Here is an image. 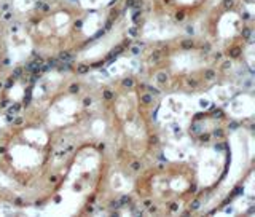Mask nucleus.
<instances>
[{
    "instance_id": "1",
    "label": "nucleus",
    "mask_w": 255,
    "mask_h": 217,
    "mask_svg": "<svg viewBox=\"0 0 255 217\" xmlns=\"http://www.w3.org/2000/svg\"><path fill=\"white\" fill-rule=\"evenodd\" d=\"M72 59H74V58H72L70 53H67V51H61L59 53V61L61 62H70Z\"/></svg>"
},
{
    "instance_id": "2",
    "label": "nucleus",
    "mask_w": 255,
    "mask_h": 217,
    "mask_svg": "<svg viewBox=\"0 0 255 217\" xmlns=\"http://www.w3.org/2000/svg\"><path fill=\"white\" fill-rule=\"evenodd\" d=\"M204 77H206L207 80H214L215 72H214V70H211V69H207V70H204Z\"/></svg>"
},
{
    "instance_id": "3",
    "label": "nucleus",
    "mask_w": 255,
    "mask_h": 217,
    "mask_svg": "<svg viewBox=\"0 0 255 217\" xmlns=\"http://www.w3.org/2000/svg\"><path fill=\"white\" fill-rule=\"evenodd\" d=\"M90 70V66H85V64H82V66L77 67V72L78 74H86V72Z\"/></svg>"
},
{
    "instance_id": "4",
    "label": "nucleus",
    "mask_w": 255,
    "mask_h": 217,
    "mask_svg": "<svg viewBox=\"0 0 255 217\" xmlns=\"http://www.w3.org/2000/svg\"><path fill=\"white\" fill-rule=\"evenodd\" d=\"M19 110H21V104L16 102V104H13V106H11V109H10V114H18Z\"/></svg>"
},
{
    "instance_id": "5",
    "label": "nucleus",
    "mask_w": 255,
    "mask_h": 217,
    "mask_svg": "<svg viewBox=\"0 0 255 217\" xmlns=\"http://www.w3.org/2000/svg\"><path fill=\"white\" fill-rule=\"evenodd\" d=\"M180 45H182V48H185V50H188V48H193V42H191V40H183Z\"/></svg>"
},
{
    "instance_id": "6",
    "label": "nucleus",
    "mask_w": 255,
    "mask_h": 217,
    "mask_svg": "<svg viewBox=\"0 0 255 217\" xmlns=\"http://www.w3.org/2000/svg\"><path fill=\"white\" fill-rule=\"evenodd\" d=\"M21 75H22V69H21V67H18V69H14V70H13L11 78H21Z\"/></svg>"
},
{
    "instance_id": "7",
    "label": "nucleus",
    "mask_w": 255,
    "mask_h": 217,
    "mask_svg": "<svg viewBox=\"0 0 255 217\" xmlns=\"http://www.w3.org/2000/svg\"><path fill=\"white\" fill-rule=\"evenodd\" d=\"M58 59H54V58H50V59H48L46 61V64H48V66H50V67H56V66H58Z\"/></svg>"
},
{
    "instance_id": "8",
    "label": "nucleus",
    "mask_w": 255,
    "mask_h": 217,
    "mask_svg": "<svg viewBox=\"0 0 255 217\" xmlns=\"http://www.w3.org/2000/svg\"><path fill=\"white\" fill-rule=\"evenodd\" d=\"M151 99H153V98H151V94H143V96H142V102H143V104H150Z\"/></svg>"
},
{
    "instance_id": "9",
    "label": "nucleus",
    "mask_w": 255,
    "mask_h": 217,
    "mask_svg": "<svg viewBox=\"0 0 255 217\" xmlns=\"http://www.w3.org/2000/svg\"><path fill=\"white\" fill-rule=\"evenodd\" d=\"M239 53H241V51H239V48H233L231 51H228V54H230V56H233V58H238Z\"/></svg>"
},
{
    "instance_id": "10",
    "label": "nucleus",
    "mask_w": 255,
    "mask_h": 217,
    "mask_svg": "<svg viewBox=\"0 0 255 217\" xmlns=\"http://www.w3.org/2000/svg\"><path fill=\"white\" fill-rule=\"evenodd\" d=\"M139 3V0H126V6L128 8H132L134 5H137Z\"/></svg>"
},
{
    "instance_id": "11",
    "label": "nucleus",
    "mask_w": 255,
    "mask_h": 217,
    "mask_svg": "<svg viewBox=\"0 0 255 217\" xmlns=\"http://www.w3.org/2000/svg\"><path fill=\"white\" fill-rule=\"evenodd\" d=\"M243 37H244V38H249V37H251V29L244 27V29H243Z\"/></svg>"
},
{
    "instance_id": "12",
    "label": "nucleus",
    "mask_w": 255,
    "mask_h": 217,
    "mask_svg": "<svg viewBox=\"0 0 255 217\" xmlns=\"http://www.w3.org/2000/svg\"><path fill=\"white\" fill-rule=\"evenodd\" d=\"M123 85H125V86H132L134 82H132L131 78H126V80H123Z\"/></svg>"
},
{
    "instance_id": "13",
    "label": "nucleus",
    "mask_w": 255,
    "mask_h": 217,
    "mask_svg": "<svg viewBox=\"0 0 255 217\" xmlns=\"http://www.w3.org/2000/svg\"><path fill=\"white\" fill-rule=\"evenodd\" d=\"M158 82H159V83H164V82H166V75H164V74H159V75H158Z\"/></svg>"
},
{
    "instance_id": "14",
    "label": "nucleus",
    "mask_w": 255,
    "mask_h": 217,
    "mask_svg": "<svg viewBox=\"0 0 255 217\" xmlns=\"http://www.w3.org/2000/svg\"><path fill=\"white\" fill-rule=\"evenodd\" d=\"M159 56H161V54H159V51H155V54H151V61H158Z\"/></svg>"
},
{
    "instance_id": "15",
    "label": "nucleus",
    "mask_w": 255,
    "mask_h": 217,
    "mask_svg": "<svg viewBox=\"0 0 255 217\" xmlns=\"http://www.w3.org/2000/svg\"><path fill=\"white\" fill-rule=\"evenodd\" d=\"M131 202V198L129 197H123L122 198V202H120V203H122V205H126V203H129Z\"/></svg>"
},
{
    "instance_id": "16",
    "label": "nucleus",
    "mask_w": 255,
    "mask_h": 217,
    "mask_svg": "<svg viewBox=\"0 0 255 217\" xmlns=\"http://www.w3.org/2000/svg\"><path fill=\"white\" fill-rule=\"evenodd\" d=\"M139 16H140V10L137 8V10H135V13H134V16H132V19H134V21H137Z\"/></svg>"
},
{
    "instance_id": "17",
    "label": "nucleus",
    "mask_w": 255,
    "mask_h": 217,
    "mask_svg": "<svg viewBox=\"0 0 255 217\" xmlns=\"http://www.w3.org/2000/svg\"><path fill=\"white\" fill-rule=\"evenodd\" d=\"M37 8H40V10H43V11H48V6L43 3H37Z\"/></svg>"
},
{
    "instance_id": "18",
    "label": "nucleus",
    "mask_w": 255,
    "mask_h": 217,
    "mask_svg": "<svg viewBox=\"0 0 255 217\" xmlns=\"http://www.w3.org/2000/svg\"><path fill=\"white\" fill-rule=\"evenodd\" d=\"M147 88H148V91H150L151 94H159V91H158V90H155L153 86H147Z\"/></svg>"
},
{
    "instance_id": "19",
    "label": "nucleus",
    "mask_w": 255,
    "mask_h": 217,
    "mask_svg": "<svg viewBox=\"0 0 255 217\" xmlns=\"http://www.w3.org/2000/svg\"><path fill=\"white\" fill-rule=\"evenodd\" d=\"M223 5H225V8H231V6H233V2H231V0H225Z\"/></svg>"
},
{
    "instance_id": "20",
    "label": "nucleus",
    "mask_w": 255,
    "mask_h": 217,
    "mask_svg": "<svg viewBox=\"0 0 255 217\" xmlns=\"http://www.w3.org/2000/svg\"><path fill=\"white\" fill-rule=\"evenodd\" d=\"M131 51H132V54H137L140 50H139V46H132V48H131Z\"/></svg>"
},
{
    "instance_id": "21",
    "label": "nucleus",
    "mask_w": 255,
    "mask_h": 217,
    "mask_svg": "<svg viewBox=\"0 0 255 217\" xmlns=\"http://www.w3.org/2000/svg\"><path fill=\"white\" fill-rule=\"evenodd\" d=\"M104 98H106V99H112V93L110 91H106V93H104Z\"/></svg>"
},
{
    "instance_id": "22",
    "label": "nucleus",
    "mask_w": 255,
    "mask_h": 217,
    "mask_svg": "<svg viewBox=\"0 0 255 217\" xmlns=\"http://www.w3.org/2000/svg\"><path fill=\"white\" fill-rule=\"evenodd\" d=\"M209 138H211V136H209V134H204V136H201V141L207 142V141H209Z\"/></svg>"
},
{
    "instance_id": "23",
    "label": "nucleus",
    "mask_w": 255,
    "mask_h": 217,
    "mask_svg": "<svg viewBox=\"0 0 255 217\" xmlns=\"http://www.w3.org/2000/svg\"><path fill=\"white\" fill-rule=\"evenodd\" d=\"M199 208V202H193V205H191V210H198Z\"/></svg>"
},
{
    "instance_id": "24",
    "label": "nucleus",
    "mask_w": 255,
    "mask_h": 217,
    "mask_svg": "<svg viewBox=\"0 0 255 217\" xmlns=\"http://www.w3.org/2000/svg\"><path fill=\"white\" fill-rule=\"evenodd\" d=\"M120 206H122V203H120V202H115L114 205H112V208H114V210H118Z\"/></svg>"
},
{
    "instance_id": "25",
    "label": "nucleus",
    "mask_w": 255,
    "mask_h": 217,
    "mask_svg": "<svg viewBox=\"0 0 255 217\" xmlns=\"http://www.w3.org/2000/svg\"><path fill=\"white\" fill-rule=\"evenodd\" d=\"M128 32H129L131 35H135V34H137V29H135V27H132V29H129V30H128Z\"/></svg>"
},
{
    "instance_id": "26",
    "label": "nucleus",
    "mask_w": 255,
    "mask_h": 217,
    "mask_svg": "<svg viewBox=\"0 0 255 217\" xmlns=\"http://www.w3.org/2000/svg\"><path fill=\"white\" fill-rule=\"evenodd\" d=\"M70 91H72V93H78V86H77V85L70 86Z\"/></svg>"
},
{
    "instance_id": "27",
    "label": "nucleus",
    "mask_w": 255,
    "mask_h": 217,
    "mask_svg": "<svg viewBox=\"0 0 255 217\" xmlns=\"http://www.w3.org/2000/svg\"><path fill=\"white\" fill-rule=\"evenodd\" d=\"M215 136H217V138H222V136H223V133L219 130V131H215Z\"/></svg>"
},
{
    "instance_id": "28",
    "label": "nucleus",
    "mask_w": 255,
    "mask_h": 217,
    "mask_svg": "<svg viewBox=\"0 0 255 217\" xmlns=\"http://www.w3.org/2000/svg\"><path fill=\"white\" fill-rule=\"evenodd\" d=\"M171 211H177V205H175V203L171 205Z\"/></svg>"
},
{
    "instance_id": "29",
    "label": "nucleus",
    "mask_w": 255,
    "mask_h": 217,
    "mask_svg": "<svg viewBox=\"0 0 255 217\" xmlns=\"http://www.w3.org/2000/svg\"><path fill=\"white\" fill-rule=\"evenodd\" d=\"M175 18H177V19H182V18H183V13H177V14H175Z\"/></svg>"
},
{
    "instance_id": "30",
    "label": "nucleus",
    "mask_w": 255,
    "mask_h": 217,
    "mask_svg": "<svg viewBox=\"0 0 255 217\" xmlns=\"http://www.w3.org/2000/svg\"><path fill=\"white\" fill-rule=\"evenodd\" d=\"M230 128H231V130H236V128H238V123H231Z\"/></svg>"
},
{
    "instance_id": "31",
    "label": "nucleus",
    "mask_w": 255,
    "mask_h": 217,
    "mask_svg": "<svg viewBox=\"0 0 255 217\" xmlns=\"http://www.w3.org/2000/svg\"><path fill=\"white\" fill-rule=\"evenodd\" d=\"M14 123H16V125H21V123H22V120H21V118H16V120H14Z\"/></svg>"
},
{
    "instance_id": "32",
    "label": "nucleus",
    "mask_w": 255,
    "mask_h": 217,
    "mask_svg": "<svg viewBox=\"0 0 255 217\" xmlns=\"http://www.w3.org/2000/svg\"><path fill=\"white\" fill-rule=\"evenodd\" d=\"M132 168L134 170H139V163H132Z\"/></svg>"
},
{
    "instance_id": "33",
    "label": "nucleus",
    "mask_w": 255,
    "mask_h": 217,
    "mask_svg": "<svg viewBox=\"0 0 255 217\" xmlns=\"http://www.w3.org/2000/svg\"><path fill=\"white\" fill-rule=\"evenodd\" d=\"M0 106H2V107H6V106H8V101H3L2 104H0Z\"/></svg>"
},
{
    "instance_id": "34",
    "label": "nucleus",
    "mask_w": 255,
    "mask_h": 217,
    "mask_svg": "<svg viewBox=\"0 0 255 217\" xmlns=\"http://www.w3.org/2000/svg\"><path fill=\"white\" fill-rule=\"evenodd\" d=\"M88 104H91V99H88V98H86V99H85V106H88Z\"/></svg>"
}]
</instances>
